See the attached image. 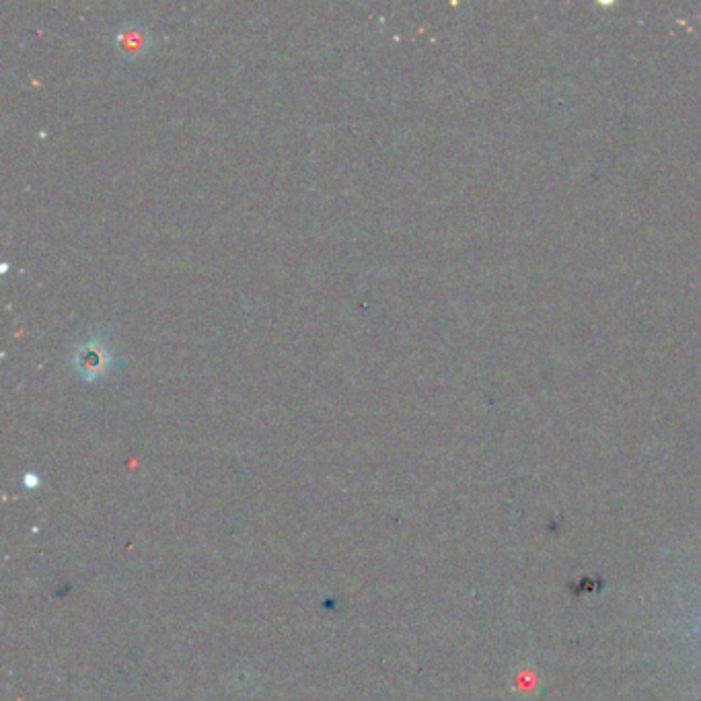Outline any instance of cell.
Wrapping results in <instances>:
<instances>
[{
  "label": "cell",
  "mask_w": 701,
  "mask_h": 701,
  "mask_svg": "<svg viewBox=\"0 0 701 701\" xmlns=\"http://www.w3.org/2000/svg\"><path fill=\"white\" fill-rule=\"evenodd\" d=\"M120 358L114 350L112 331H91V334L72 346L66 368L81 385H99L105 383L116 373Z\"/></svg>",
  "instance_id": "1"
},
{
  "label": "cell",
  "mask_w": 701,
  "mask_h": 701,
  "mask_svg": "<svg viewBox=\"0 0 701 701\" xmlns=\"http://www.w3.org/2000/svg\"><path fill=\"white\" fill-rule=\"evenodd\" d=\"M157 44L155 31L138 19H124L112 33V46L122 60L134 62L144 58Z\"/></svg>",
  "instance_id": "2"
}]
</instances>
